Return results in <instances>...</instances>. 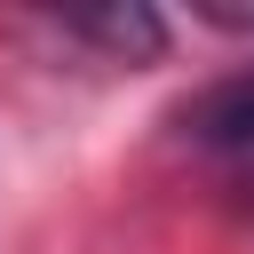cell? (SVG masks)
I'll return each instance as SVG.
<instances>
[{
    "label": "cell",
    "mask_w": 254,
    "mask_h": 254,
    "mask_svg": "<svg viewBox=\"0 0 254 254\" xmlns=\"http://www.w3.org/2000/svg\"><path fill=\"white\" fill-rule=\"evenodd\" d=\"M183 135H190L198 151H238V159H254V64L230 71V79H214L206 95H190V103H183Z\"/></svg>",
    "instance_id": "obj_1"
},
{
    "label": "cell",
    "mask_w": 254,
    "mask_h": 254,
    "mask_svg": "<svg viewBox=\"0 0 254 254\" xmlns=\"http://www.w3.org/2000/svg\"><path fill=\"white\" fill-rule=\"evenodd\" d=\"M71 40H87V48H103V56H135V64H151V56H167V24L151 16V8H135V0H111V8H71V16H56Z\"/></svg>",
    "instance_id": "obj_2"
}]
</instances>
